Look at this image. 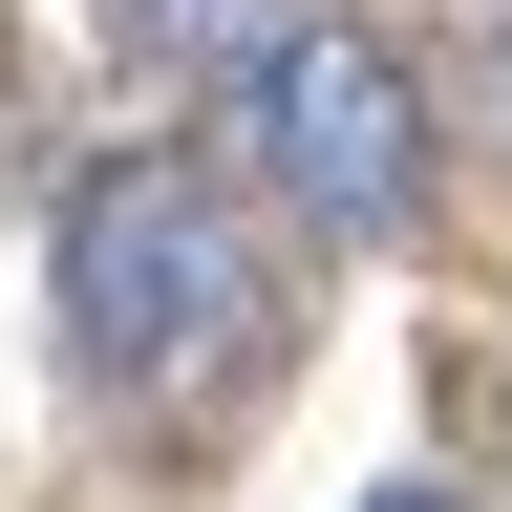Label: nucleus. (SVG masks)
<instances>
[{
    "mask_svg": "<svg viewBox=\"0 0 512 512\" xmlns=\"http://www.w3.org/2000/svg\"><path fill=\"white\" fill-rule=\"evenodd\" d=\"M256 342V214L214 150H107L86 192H64V363L86 384H214Z\"/></svg>",
    "mask_w": 512,
    "mask_h": 512,
    "instance_id": "obj_1",
    "label": "nucleus"
},
{
    "mask_svg": "<svg viewBox=\"0 0 512 512\" xmlns=\"http://www.w3.org/2000/svg\"><path fill=\"white\" fill-rule=\"evenodd\" d=\"M235 128H256V171H278V214H320L342 256H406L427 235V86H406V43L384 22H278L235 64Z\"/></svg>",
    "mask_w": 512,
    "mask_h": 512,
    "instance_id": "obj_2",
    "label": "nucleus"
},
{
    "mask_svg": "<svg viewBox=\"0 0 512 512\" xmlns=\"http://www.w3.org/2000/svg\"><path fill=\"white\" fill-rule=\"evenodd\" d=\"M278 22H299V0H107V43H128V64H171V86H214V64H256Z\"/></svg>",
    "mask_w": 512,
    "mask_h": 512,
    "instance_id": "obj_3",
    "label": "nucleus"
},
{
    "mask_svg": "<svg viewBox=\"0 0 512 512\" xmlns=\"http://www.w3.org/2000/svg\"><path fill=\"white\" fill-rule=\"evenodd\" d=\"M363 512H470V491H448V470H384V491H363Z\"/></svg>",
    "mask_w": 512,
    "mask_h": 512,
    "instance_id": "obj_4",
    "label": "nucleus"
},
{
    "mask_svg": "<svg viewBox=\"0 0 512 512\" xmlns=\"http://www.w3.org/2000/svg\"><path fill=\"white\" fill-rule=\"evenodd\" d=\"M491 128H512V43H491Z\"/></svg>",
    "mask_w": 512,
    "mask_h": 512,
    "instance_id": "obj_5",
    "label": "nucleus"
}]
</instances>
